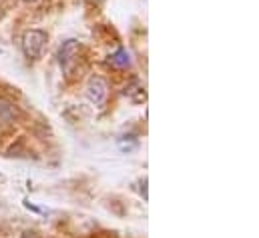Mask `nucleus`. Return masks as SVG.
Returning a JSON list of instances; mask_svg holds the SVG:
<instances>
[{"label": "nucleus", "mask_w": 259, "mask_h": 238, "mask_svg": "<svg viewBox=\"0 0 259 238\" xmlns=\"http://www.w3.org/2000/svg\"><path fill=\"white\" fill-rule=\"evenodd\" d=\"M109 62H111L113 66H117V68H127L131 64V56L125 48H119V50L109 58Z\"/></svg>", "instance_id": "39448f33"}, {"label": "nucleus", "mask_w": 259, "mask_h": 238, "mask_svg": "<svg viewBox=\"0 0 259 238\" xmlns=\"http://www.w3.org/2000/svg\"><path fill=\"white\" fill-rule=\"evenodd\" d=\"M16 116V110L12 106V102H8L6 98H0V124H8Z\"/></svg>", "instance_id": "20e7f679"}, {"label": "nucleus", "mask_w": 259, "mask_h": 238, "mask_svg": "<svg viewBox=\"0 0 259 238\" xmlns=\"http://www.w3.org/2000/svg\"><path fill=\"white\" fill-rule=\"evenodd\" d=\"M76 56H78V42L76 40H66L63 44V48H61V54H59L61 66L65 68L66 72H70V66L74 64Z\"/></svg>", "instance_id": "7ed1b4c3"}, {"label": "nucleus", "mask_w": 259, "mask_h": 238, "mask_svg": "<svg viewBox=\"0 0 259 238\" xmlns=\"http://www.w3.org/2000/svg\"><path fill=\"white\" fill-rule=\"evenodd\" d=\"M45 42H47V32H42V30H28L22 36V50H24V54L28 58H38L42 54Z\"/></svg>", "instance_id": "f257e3e1"}, {"label": "nucleus", "mask_w": 259, "mask_h": 238, "mask_svg": "<svg viewBox=\"0 0 259 238\" xmlns=\"http://www.w3.org/2000/svg\"><path fill=\"white\" fill-rule=\"evenodd\" d=\"M107 94H109V86H107V80L101 78V76H93L89 80V86H87V96L93 104L97 106H103L105 100H107Z\"/></svg>", "instance_id": "f03ea898"}]
</instances>
